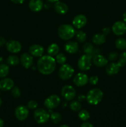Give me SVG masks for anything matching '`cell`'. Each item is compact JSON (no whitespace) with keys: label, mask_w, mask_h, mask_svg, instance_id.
I'll return each instance as SVG.
<instances>
[{"label":"cell","mask_w":126,"mask_h":127,"mask_svg":"<svg viewBox=\"0 0 126 127\" xmlns=\"http://www.w3.org/2000/svg\"><path fill=\"white\" fill-rule=\"evenodd\" d=\"M56 62L50 55H44L40 57L37 62V68L40 73L44 75H48L55 70Z\"/></svg>","instance_id":"6da1fadb"},{"label":"cell","mask_w":126,"mask_h":127,"mask_svg":"<svg viewBox=\"0 0 126 127\" xmlns=\"http://www.w3.org/2000/svg\"><path fill=\"white\" fill-rule=\"evenodd\" d=\"M59 37L64 40H68L72 38L75 33V31L72 26L69 24H63L58 29Z\"/></svg>","instance_id":"7a4b0ae2"},{"label":"cell","mask_w":126,"mask_h":127,"mask_svg":"<svg viewBox=\"0 0 126 127\" xmlns=\"http://www.w3.org/2000/svg\"><path fill=\"white\" fill-rule=\"evenodd\" d=\"M103 97V91L100 89L95 88L89 91L86 95V100L91 105H97Z\"/></svg>","instance_id":"3957f363"},{"label":"cell","mask_w":126,"mask_h":127,"mask_svg":"<svg viewBox=\"0 0 126 127\" xmlns=\"http://www.w3.org/2000/svg\"><path fill=\"white\" fill-rule=\"evenodd\" d=\"M74 69L70 64H63L60 67L58 72L59 78L63 80H67L73 76Z\"/></svg>","instance_id":"277c9868"},{"label":"cell","mask_w":126,"mask_h":127,"mask_svg":"<svg viewBox=\"0 0 126 127\" xmlns=\"http://www.w3.org/2000/svg\"><path fill=\"white\" fill-rule=\"evenodd\" d=\"M33 116L35 121L39 124H45L48 121L50 117L48 112L42 108L36 109L33 114Z\"/></svg>","instance_id":"5b68a950"},{"label":"cell","mask_w":126,"mask_h":127,"mask_svg":"<svg viewBox=\"0 0 126 127\" xmlns=\"http://www.w3.org/2000/svg\"><path fill=\"white\" fill-rule=\"evenodd\" d=\"M92 57L89 55H84L81 56L78 61L77 65L79 69L83 71L88 70L91 66Z\"/></svg>","instance_id":"8992f818"},{"label":"cell","mask_w":126,"mask_h":127,"mask_svg":"<svg viewBox=\"0 0 126 127\" xmlns=\"http://www.w3.org/2000/svg\"><path fill=\"white\" fill-rule=\"evenodd\" d=\"M76 91L72 86L65 85L61 89V95L66 100H71L75 97Z\"/></svg>","instance_id":"52a82bcc"},{"label":"cell","mask_w":126,"mask_h":127,"mask_svg":"<svg viewBox=\"0 0 126 127\" xmlns=\"http://www.w3.org/2000/svg\"><path fill=\"white\" fill-rule=\"evenodd\" d=\"M61 103V99L58 95H51L48 97L44 102V106L49 109L56 108Z\"/></svg>","instance_id":"ba28073f"},{"label":"cell","mask_w":126,"mask_h":127,"mask_svg":"<svg viewBox=\"0 0 126 127\" xmlns=\"http://www.w3.org/2000/svg\"><path fill=\"white\" fill-rule=\"evenodd\" d=\"M28 109L24 105L18 106L15 110V116L20 121L26 120L28 116Z\"/></svg>","instance_id":"9c48e42d"},{"label":"cell","mask_w":126,"mask_h":127,"mask_svg":"<svg viewBox=\"0 0 126 127\" xmlns=\"http://www.w3.org/2000/svg\"><path fill=\"white\" fill-rule=\"evenodd\" d=\"M6 46L7 50L12 53H18L22 49V45L21 43L15 40H11L6 42Z\"/></svg>","instance_id":"30bf717a"},{"label":"cell","mask_w":126,"mask_h":127,"mask_svg":"<svg viewBox=\"0 0 126 127\" xmlns=\"http://www.w3.org/2000/svg\"><path fill=\"white\" fill-rule=\"evenodd\" d=\"M113 33L116 35H122L126 32V24L121 21H117L112 27Z\"/></svg>","instance_id":"8fae6325"},{"label":"cell","mask_w":126,"mask_h":127,"mask_svg":"<svg viewBox=\"0 0 126 127\" xmlns=\"http://www.w3.org/2000/svg\"><path fill=\"white\" fill-rule=\"evenodd\" d=\"M73 81L77 86H84L87 84L88 81V78L85 73H79L75 76Z\"/></svg>","instance_id":"7c38bea8"},{"label":"cell","mask_w":126,"mask_h":127,"mask_svg":"<svg viewBox=\"0 0 126 127\" xmlns=\"http://www.w3.org/2000/svg\"><path fill=\"white\" fill-rule=\"evenodd\" d=\"M87 19L85 15H77L72 20V24L76 29H81L86 25Z\"/></svg>","instance_id":"4fadbf2b"},{"label":"cell","mask_w":126,"mask_h":127,"mask_svg":"<svg viewBox=\"0 0 126 127\" xmlns=\"http://www.w3.org/2000/svg\"><path fill=\"white\" fill-rule=\"evenodd\" d=\"M21 63L26 69L30 68L33 63V56L27 53H24L21 57Z\"/></svg>","instance_id":"5bb4252c"},{"label":"cell","mask_w":126,"mask_h":127,"mask_svg":"<svg viewBox=\"0 0 126 127\" xmlns=\"http://www.w3.org/2000/svg\"><path fill=\"white\" fill-rule=\"evenodd\" d=\"M29 53L33 57H41L44 53V48L40 45H32L29 48Z\"/></svg>","instance_id":"9a60e30c"},{"label":"cell","mask_w":126,"mask_h":127,"mask_svg":"<svg viewBox=\"0 0 126 127\" xmlns=\"http://www.w3.org/2000/svg\"><path fill=\"white\" fill-rule=\"evenodd\" d=\"M14 86V82L11 78H3L0 81V89L2 91H7Z\"/></svg>","instance_id":"2e32d148"},{"label":"cell","mask_w":126,"mask_h":127,"mask_svg":"<svg viewBox=\"0 0 126 127\" xmlns=\"http://www.w3.org/2000/svg\"><path fill=\"white\" fill-rule=\"evenodd\" d=\"M93 63L98 67H103L107 65V60L101 55H96L93 58Z\"/></svg>","instance_id":"e0dca14e"},{"label":"cell","mask_w":126,"mask_h":127,"mask_svg":"<svg viewBox=\"0 0 126 127\" xmlns=\"http://www.w3.org/2000/svg\"><path fill=\"white\" fill-rule=\"evenodd\" d=\"M28 7L33 12H38L42 9L43 3L42 0H30L28 4Z\"/></svg>","instance_id":"ac0fdd59"},{"label":"cell","mask_w":126,"mask_h":127,"mask_svg":"<svg viewBox=\"0 0 126 127\" xmlns=\"http://www.w3.org/2000/svg\"><path fill=\"white\" fill-rule=\"evenodd\" d=\"M55 11L59 14H65L68 11V6L64 2L61 1H57L54 5Z\"/></svg>","instance_id":"d6986e66"},{"label":"cell","mask_w":126,"mask_h":127,"mask_svg":"<svg viewBox=\"0 0 126 127\" xmlns=\"http://www.w3.org/2000/svg\"><path fill=\"white\" fill-rule=\"evenodd\" d=\"M64 48L67 53H70V54H74V53H76L79 50V45L76 42L70 41V42L66 43Z\"/></svg>","instance_id":"ffe728a7"},{"label":"cell","mask_w":126,"mask_h":127,"mask_svg":"<svg viewBox=\"0 0 126 127\" xmlns=\"http://www.w3.org/2000/svg\"><path fill=\"white\" fill-rule=\"evenodd\" d=\"M121 67L118 65L117 63H111L107 65L106 68V72L108 75L112 76L117 74L119 71Z\"/></svg>","instance_id":"44dd1931"},{"label":"cell","mask_w":126,"mask_h":127,"mask_svg":"<svg viewBox=\"0 0 126 127\" xmlns=\"http://www.w3.org/2000/svg\"><path fill=\"white\" fill-rule=\"evenodd\" d=\"M92 41L95 45H102L106 42V37L103 33H96L93 37Z\"/></svg>","instance_id":"7402d4cb"},{"label":"cell","mask_w":126,"mask_h":127,"mask_svg":"<svg viewBox=\"0 0 126 127\" xmlns=\"http://www.w3.org/2000/svg\"><path fill=\"white\" fill-rule=\"evenodd\" d=\"M47 52H48V55L51 56V57L56 55H58V53H59V46H58V45H57L56 43H51V44L48 47Z\"/></svg>","instance_id":"603a6c76"},{"label":"cell","mask_w":126,"mask_h":127,"mask_svg":"<svg viewBox=\"0 0 126 127\" xmlns=\"http://www.w3.org/2000/svg\"><path fill=\"white\" fill-rule=\"evenodd\" d=\"M75 37L76 39L79 42H84L86 39V34L85 32H84L82 31H75Z\"/></svg>","instance_id":"cb8c5ba5"},{"label":"cell","mask_w":126,"mask_h":127,"mask_svg":"<svg viewBox=\"0 0 126 127\" xmlns=\"http://www.w3.org/2000/svg\"><path fill=\"white\" fill-rule=\"evenodd\" d=\"M116 48L120 50H126V40L123 38H119L116 40L115 42Z\"/></svg>","instance_id":"d4e9b609"},{"label":"cell","mask_w":126,"mask_h":127,"mask_svg":"<svg viewBox=\"0 0 126 127\" xmlns=\"http://www.w3.org/2000/svg\"><path fill=\"white\" fill-rule=\"evenodd\" d=\"M83 49H84V52H85L86 55H91V57H92L93 53H94V47L91 43H85L84 47H83Z\"/></svg>","instance_id":"484cf974"},{"label":"cell","mask_w":126,"mask_h":127,"mask_svg":"<svg viewBox=\"0 0 126 127\" xmlns=\"http://www.w3.org/2000/svg\"><path fill=\"white\" fill-rule=\"evenodd\" d=\"M19 63V59L17 56L10 55L7 58V63L11 66L17 65Z\"/></svg>","instance_id":"4316f807"},{"label":"cell","mask_w":126,"mask_h":127,"mask_svg":"<svg viewBox=\"0 0 126 127\" xmlns=\"http://www.w3.org/2000/svg\"><path fill=\"white\" fill-rule=\"evenodd\" d=\"M9 71V66L6 64H0V78H5Z\"/></svg>","instance_id":"83f0119b"},{"label":"cell","mask_w":126,"mask_h":127,"mask_svg":"<svg viewBox=\"0 0 126 127\" xmlns=\"http://www.w3.org/2000/svg\"><path fill=\"white\" fill-rule=\"evenodd\" d=\"M79 119H80L82 121H86V120H88L90 119V114H89L88 112L86 110H80L79 112Z\"/></svg>","instance_id":"f1b7e54d"},{"label":"cell","mask_w":126,"mask_h":127,"mask_svg":"<svg viewBox=\"0 0 126 127\" xmlns=\"http://www.w3.org/2000/svg\"><path fill=\"white\" fill-rule=\"evenodd\" d=\"M51 120L54 124H58L62 120V116L59 112H53L50 116Z\"/></svg>","instance_id":"f546056e"},{"label":"cell","mask_w":126,"mask_h":127,"mask_svg":"<svg viewBox=\"0 0 126 127\" xmlns=\"http://www.w3.org/2000/svg\"><path fill=\"white\" fill-rule=\"evenodd\" d=\"M70 108L74 112L80 111L82 108V105L79 102L74 100V101H72L70 103Z\"/></svg>","instance_id":"4dcf8cb0"},{"label":"cell","mask_w":126,"mask_h":127,"mask_svg":"<svg viewBox=\"0 0 126 127\" xmlns=\"http://www.w3.org/2000/svg\"><path fill=\"white\" fill-rule=\"evenodd\" d=\"M56 57V62L60 64H63L66 62V57L63 53H58Z\"/></svg>","instance_id":"1f68e13d"},{"label":"cell","mask_w":126,"mask_h":127,"mask_svg":"<svg viewBox=\"0 0 126 127\" xmlns=\"http://www.w3.org/2000/svg\"><path fill=\"white\" fill-rule=\"evenodd\" d=\"M117 64L120 67H123L126 64V51L120 55L119 60L117 62Z\"/></svg>","instance_id":"d6a6232c"},{"label":"cell","mask_w":126,"mask_h":127,"mask_svg":"<svg viewBox=\"0 0 126 127\" xmlns=\"http://www.w3.org/2000/svg\"><path fill=\"white\" fill-rule=\"evenodd\" d=\"M11 93H12V96L14 97L17 98L21 95V92L19 88L18 87H13L12 88V91H11Z\"/></svg>","instance_id":"836d02e7"},{"label":"cell","mask_w":126,"mask_h":127,"mask_svg":"<svg viewBox=\"0 0 126 127\" xmlns=\"http://www.w3.org/2000/svg\"><path fill=\"white\" fill-rule=\"evenodd\" d=\"M38 107V103L35 100H30L27 103V108L29 109H35Z\"/></svg>","instance_id":"e575fe53"},{"label":"cell","mask_w":126,"mask_h":127,"mask_svg":"<svg viewBox=\"0 0 126 127\" xmlns=\"http://www.w3.org/2000/svg\"><path fill=\"white\" fill-rule=\"evenodd\" d=\"M89 83L91 84H93V85H95L98 83V78L96 76H91L88 79Z\"/></svg>","instance_id":"d590c367"},{"label":"cell","mask_w":126,"mask_h":127,"mask_svg":"<svg viewBox=\"0 0 126 127\" xmlns=\"http://www.w3.org/2000/svg\"><path fill=\"white\" fill-rule=\"evenodd\" d=\"M117 57H118V55H117V53H116V52H111V53L109 54L108 60L110 61H114L117 59Z\"/></svg>","instance_id":"8d00e7d4"},{"label":"cell","mask_w":126,"mask_h":127,"mask_svg":"<svg viewBox=\"0 0 126 127\" xmlns=\"http://www.w3.org/2000/svg\"><path fill=\"white\" fill-rule=\"evenodd\" d=\"M80 127H94L93 125L90 122H84L81 125Z\"/></svg>","instance_id":"74e56055"},{"label":"cell","mask_w":126,"mask_h":127,"mask_svg":"<svg viewBox=\"0 0 126 127\" xmlns=\"http://www.w3.org/2000/svg\"><path fill=\"white\" fill-rule=\"evenodd\" d=\"M103 31V33L105 35H108L109 33H110V29L109 28V27H105V28H104L102 30Z\"/></svg>","instance_id":"f35d334b"},{"label":"cell","mask_w":126,"mask_h":127,"mask_svg":"<svg viewBox=\"0 0 126 127\" xmlns=\"http://www.w3.org/2000/svg\"><path fill=\"white\" fill-rule=\"evenodd\" d=\"M6 43V40L2 37H0V47L4 45Z\"/></svg>","instance_id":"ab89813d"},{"label":"cell","mask_w":126,"mask_h":127,"mask_svg":"<svg viewBox=\"0 0 126 127\" xmlns=\"http://www.w3.org/2000/svg\"><path fill=\"white\" fill-rule=\"evenodd\" d=\"M12 2L15 4H22L25 1V0H11Z\"/></svg>","instance_id":"60d3db41"},{"label":"cell","mask_w":126,"mask_h":127,"mask_svg":"<svg viewBox=\"0 0 126 127\" xmlns=\"http://www.w3.org/2000/svg\"><path fill=\"white\" fill-rule=\"evenodd\" d=\"M122 17H123V20H124V22L126 24V12H125L124 13L123 16H122Z\"/></svg>","instance_id":"b9f144b4"},{"label":"cell","mask_w":126,"mask_h":127,"mask_svg":"<svg viewBox=\"0 0 126 127\" xmlns=\"http://www.w3.org/2000/svg\"><path fill=\"white\" fill-rule=\"evenodd\" d=\"M4 124V123L3 120L0 118V127H3Z\"/></svg>","instance_id":"7bdbcfd3"},{"label":"cell","mask_w":126,"mask_h":127,"mask_svg":"<svg viewBox=\"0 0 126 127\" xmlns=\"http://www.w3.org/2000/svg\"><path fill=\"white\" fill-rule=\"evenodd\" d=\"M48 1H49V2H57V1H58L59 0H48Z\"/></svg>","instance_id":"ee69618b"},{"label":"cell","mask_w":126,"mask_h":127,"mask_svg":"<svg viewBox=\"0 0 126 127\" xmlns=\"http://www.w3.org/2000/svg\"><path fill=\"white\" fill-rule=\"evenodd\" d=\"M59 127H69L67 125H61Z\"/></svg>","instance_id":"f6af8a7d"},{"label":"cell","mask_w":126,"mask_h":127,"mask_svg":"<svg viewBox=\"0 0 126 127\" xmlns=\"http://www.w3.org/2000/svg\"><path fill=\"white\" fill-rule=\"evenodd\" d=\"M1 104H2V100H1V99H0V107H1Z\"/></svg>","instance_id":"bcb514c9"}]
</instances>
